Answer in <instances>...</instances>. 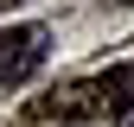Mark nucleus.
Wrapping results in <instances>:
<instances>
[{
    "label": "nucleus",
    "mask_w": 134,
    "mask_h": 127,
    "mask_svg": "<svg viewBox=\"0 0 134 127\" xmlns=\"http://www.w3.org/2000/svg\"><path fill=\"white\" fill-rule=\"evenodd\" d=\"M45 45H51V38H45V26H7V32H0V89L38 76Z\"/></svg>",
    "instance_id": "obj_2"
},
{
    "label": "nucleus",
    "mask_w": 134,
    "mask_h": 127,
    "mask_svg": "<svg viewBox=\"0 0 134 127\" xmlns=\"http://www.w3.org/2000/svg\"><path fill=\"white\" fill-rule=\"evenodd\" d=\"M134 102V70L128 63H115V70H102V76H77V83H58L51 95H32L26 102V121L32 127H102V121H115L121 108Z\"/></svg>",
    "instance_id": "obj_1"
}]
</instances>
